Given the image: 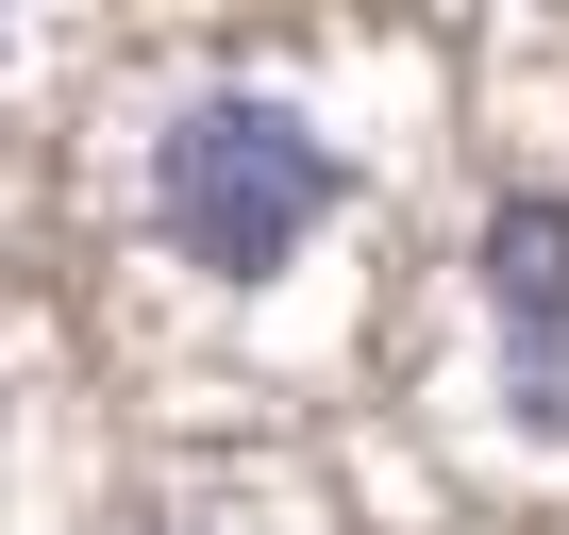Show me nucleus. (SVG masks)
<instances>
[{"label": "nucleus", "instance_id": "f03ea898", "mask_svg": "<svg viewBox=\"0 0 569 535\" xmlns=\"http://www.w3.org/2000/svg\"><path fill=\"white\" fill-rule=\"evenodd\" d=\"M486 319H502V385L536 435H569V184H502L486 201Z\"/></svg>", "mask_w": 569, "mask_h": 535}, {"label": "nucleus", "instance_id": "f257e3e1", "mask_svg": "<svg viewBox=\"0 0 569 535\" xmlns=\"http://www.w3.org/2000/svg\"><path fill=\"white\" fill-rule=\"evenodd\" d=\"M352 201L336 134L302 101H268V84H201L168 134H151V218L184 268H218V285H268V268H302L319 218Z\"/></svg>", "mask_w": 569, "mask_h": 535}]
</instances>
